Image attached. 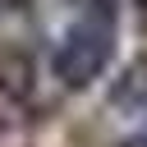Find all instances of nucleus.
I'll return each instance as SVG.
<instances>
[{"instance_id": "obj_1", "label": "nucleus", "mask_w": 147, "mask_h": 147, "mask_svg": "<svg viewBox=\"0 0 147 147\" xmlns=\"http://www.w3.org/2000/svg\"><path fill=\"white\" fill-rule=\"evenodd\" d=\"M115 55V9H83V18L55 41L51 74L64 87H87L106 74Z\"/></svg>"}, {"instance_id": "obj_4", "label": "nucleus", "mask_w": 147, "mask_h": 147, "mask_svg": "<svg viewBox=\"0 0 147 147\" xmlns=\"http://www.w3.org/2000/svg\"><path fill=\"white\" fill-rule=\"evenodd\" d=\"M124 147H147V133H138V138H129Z\"/></svg>"}, {"instance_id": "obj_3", "label": "nucleus", "mask_w": 147, "mask_h": 147, "mask_svg": "<svg viewBox=\"0 0 147 147\" xmlns=\"http://www.w3.org/2000/svg\"><path fill=\"white\" fill-rule=\"evenodd\" d=\"M32 0H0V14H23Z\"/></svg>"}, {"instance_id": "obj_5", "label": "nucleus", "mask_w": 147, "mask_h": 147, "mask_svg": "<svg viewBox=\"0 0 147 147\" xmlns=\"http://www.w3.org/2000/svg\"><path fill=\"white\" fill-rule=\"evenodd\" d=\"M138 9H142V14H147V0H138Z\"/></svg>"}, {"instance_id": "obj_2", "label": "nucleus", "mask_w": 147, "mask_h": 147, "mask_svg": "<svg viewBox=\"0 0 147 147\" xmlns=\"http://www.w3.org/2000/svg\"><path fill=\"white\" fill-rule=\"evenodd\" d=\"M110 101H115V106H129V110H142V106H147V60H138V64L124 69V78L115 83Z\"/></svg>"}]
</instances>
